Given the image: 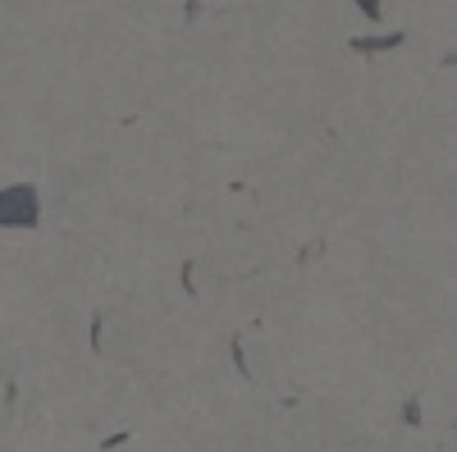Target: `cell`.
I'll use <instances>...</instances> for the list:
<instances>
[{
    "label": "cell",
    "instance_id": "cell-1",
    "mask_svg": "<svg viewBox=\"0 0 457 452\" xmlns=\"http://www.w3.org/2000/svg\"><path fill=\"white\" fill-rule=\"evenodd\" d=\"M42 219V201H37V187L19 183L0 193V229H32Z\"/></svg>",
    "mask_w": 457,
    "mask_h": 452
}]
</instances>
